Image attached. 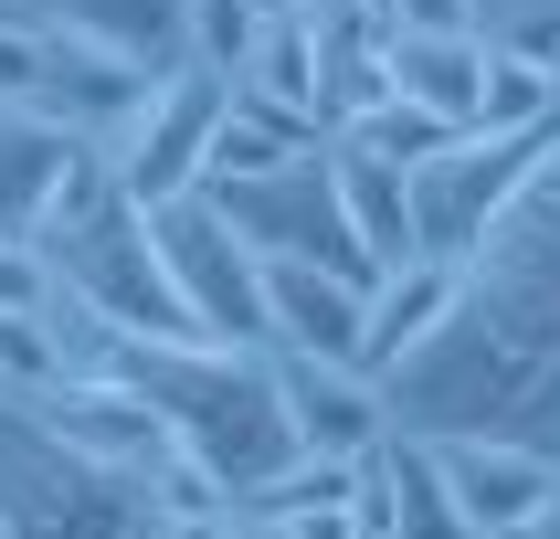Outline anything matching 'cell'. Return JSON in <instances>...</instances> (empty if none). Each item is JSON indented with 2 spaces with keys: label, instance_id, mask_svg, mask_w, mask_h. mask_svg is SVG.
Here are the masks:
<instances>
[{
  "label": "cell",
  "instance_id": "1",
  "mask_svg": "<svg viewBox=\"0 0 560 539\" xmlns=\"http://www.w3.org/2000/svg\"><path fill=\"white\" fill-rule=\"evenodd\" d=\"M381 402L392 434H518L560 455V254L487 233L444 328L381 380Z\"/></svg>",
  "mask_w": 560,
  "mask_h": 539
},
{
  "label": "cell",
  "instance_id": "2",
  "mask_svg": "<svg viewBox=\"0 0 560 539\" xmlns=\"http://www.w3.org/2000/svg\"><path fill=\"white\" fill-rule=\"evenodd\" d=\"M117 371L159 402L170 444H190V455H201V466H212L233 497H244L254 476H276L285 455H296L265 349H222V339H127Z\"/></svg>",
  "mask_w": 560,
  "mask_h": 539
},
{
  "label": "cell",
  "instance_id": "3",
  "mask_svg": "<svg viewBox=\"0 0 560 539\" xmlns=\"http://www.w3.org/2000/svg\"><path fill=\"white\" fill-rule=\"evenodd\" d=\"M149 497L138 476L85 466L74 444L32 423V402H0V529L11 539H138Z\"/></svg>",
  "mask_w": 560,
  "mask_h": 539
},
{
  "label": "cell",
  "instance_id": "4",
  "mask_svg": "<svg viewBox=\"0 0 560 539\" xmlns=\"http://www.w3.org/2000/svg\"><path fill=\"white\" fill-rule=\"evenodd\" d=\"M32 244H43V265H54L85 307L117 317L127 339H190L180 296H170V265H159V233H149V212H138L127 190H106L95 212L54 222V233H32Z\"/></svg>",
  "mask_w": 560,
  "mask_h": 539
},
{
  "label": "cell",
  "instance_id": "5",
  "mask_svg": "<svg viewBox=\"0 0 560 539\" xmlns=\"http://www.w3.org/2000/svg\"><path fill=\"white\" fill-rule=\"evenodd\" d=\"M560 159V117L550 127H466L412 169V254H476L498 233V212L518 201L529 169Z\"/></svg>",
  "mask_w": 560,
  "mask_h": 539
},
{
  "label": "cell",
  "instance_id": "6",
  "mask_svg": "<svg viewBox=\"0 0 560 539\" xmlns=\"http://www.w3.org/2000/svg\"><path fill=\"white\" fill-rule=\"evenodd\" d=\"M149 233H159V265H170V296H180L190 339L265 349V265H254V244L222 222L212 190H180V201H159Z\"/></svg>",
  "mask_w": 560,
  "mask_h": 539
},
{
  "label": "cell",
  "instance_id": "7",
  "mask_svg": "<svg viewBox=\"0 0 560 539\" xmlns=\"http://www.w3.org/2000/svg\"><path fill=\"white\" fill-rule=\"evenodd\" d=\"M222 106H233V74L201 54H180L170 74H159L149 95H138V117L117 127V190L138 201V212H159V201H180V190H201V149H212Z\"/></svg>",
  "mask_w": 560,
  "mask_h": 539
},
{
  "label": "cell",
  "instance_id": "8",
  "mask_svg": "<svg viewBox=\"0 0 560 539\" xmlns=\"http://www.w3.org/2000/svg\"><path fill=\"white\" fill-rule=\"evenodd\" d=\"M212 201H222V222H233L254 254H307V265H339V276H360V285L381 276L371 254H360V233H349V212H339L328 149L285 159V169H265V180H233V190H212Z\"/></svg>",
  "mask_w": 560,
  "mask_h": 539
},
{
  "label": "cell",
  "instance_id": "9",
  "mask_svg": "<svg viewBox=\"0 0 560 539\" xmlns=\"http://www.w3.org/2000/svg\"><path fill=\"white\" fill-rule=\"evenodd\" d=\"M170 74V63H159ZM138 54H117V43H85V32L63 22H32V117L74 127V138H95V149H117V127L138 117V95L159 85Z\"/></svg>",
  "mask_w": 560,
  "mask_h": 539
},
{
  "label": "cell",
  "instance_id": "10",
  "mask_svg": "<svg viewBox=\"0 0 560 539\" xmlns=\"http://www.w3.org/2000/svg\"><path fill=\"white\" fill-rule=\"evenodd\" d=\"M423 455H434L444 497H455V518L476 539H518L560 497V455H539L518 434H423Z\"/></svg>",
  "mask_w": 560,
  "mask_h": 539
},
{
  "label": "cell",
  "instance_id": "11",
  "mask_svg": "<svg viewBox=\"0 0 560 539\" xmlns=\"http://www.w3.org/2000/svg\"><path fill=\"white\" fill-rule=\"evenodd\" d=\"M265 371H276V402H285V434L307 455H371L392 434V402L360 360H317V349H276L265 339Z\"/></svg>",
  "mask_w": 560,
  "mask_h": 539
},
{
  "label": "cell",
  "instance_id": "12",
  "mask_svg": "<svg viewBox=\"0 0 560 539\" xmlns=\"http://www.w3.org/2000/svg\"><path fill=\"white\" fill-rule=\"evenodd\" d=\"M32 423H43L54 444H74L85 466H106V476H149V455L170 444L159 402H149L127 371H95V380H54V391H32Z\"/></svg>",
  "mask_w": 560,
  "mask_h": 539
},
{
  "label": "cell",
  "instance_id": "13",
  "mask_svg": "<svg viewBox=\"0 0 560 539\" xmlns=\"http://www.w3.org/2000/svg\"><path fill=\"white\" fill-rule=\"evenodd\" d=\"M265 265V339L276 349H317V360H360V307L371 285L307 254H254Z\"/></svg>",
  "mask_w": 560,
  "mask_h": 539
},
{
  "label": "cell",
  "instance_id": "14",
  "mask_svg": "<svg viewBox=\"0 0 560 539\" xmlns=\"http://www.w3.org/2000/svg\"><path fill=\"white\" fill-rule=\"evenodd\" d=\"M455 285H466V254H402V265H381V276H371V307H360V371L392 380L412 349L444 328Z\"/></svg>",
  "mask_w": 560,
  "mask_h": 539
},
{
  "label": "cell",
  "instance_id": "15",
  "mask_svg": "<svg viewBox=\"0 0 560 539\" xmlns=\"http://www.w3.org/2000/svg\"><path fill=\"white\" fill-rule=\"evenodd\" d=\"M381 63H392V95L423 106L444 127H476V95H487V43L466 22H392L381 32Z\"/></svg>",
  "mask_w": 560,
  "mask_h": 539
},
{
  "label": "cell",
  "instance_id": "16",
  "mask_svg": "<svg viewBox=\"0 0 560 539\" xmlns=\"http://www.w3.org/2000/svg\"><path fill=\"white\" fill-rule=\"evenodd\" d=\"M74 127L54 117H32V106H0V233H43V212H54V180L74 169Z\"/></svg>",
  "mask_w": 560,
  "mask_h": 539
},
{
  "label": "cell",
  "instance_id": "17",
  "mask_svg": "<svg viewBox=\"0 0 560 539\" xmlns=\"http://www.w3.org/2000/svg\"><path fill=\"white\" fill-rule=\"evenodd\" d=\"M328 180H339V212H349V233H360V254H371V265H402L412 254V169L371 159L360 138H328Z\"/></svg>",
  "mask_w": 560,
  "mask_h": 539
},
{
  "label": "cell",
  "instance_id": "18",
  "mask_svg": "<svg viewBox=\"0 0 560 539\" xmlns=\"http://www.w3.org/2000/svg\"><path fill=\"white\" fill-rule=\"evenodd\" d=\"M22 11L85 32V43H117V54H138L149 74L190 54V0H22Z\"/></svg>",
  "mask_w": 560,
  "mask_h": 539
},
{
  "label": "cell",
  "instance_id": "19",
  "mask_svg": "<svg viewBox=\"0 0 560 539\" xmlns=\"http://www.w3.org/2000/svg\"><path fill=\"white\" fill-rule=\"evenodd\" d=\"M233 95H276V106L317 117V32H307V11L296 22H254L244 63H233Z\"/></svg>",
  "mask_w": 560,
  "mask_h": 539
},
{
  "label": "cell",
  "instance_id": "20",
  "mask_svg": "<svg viewBox=\"0 0 560 539\" xmlns=\"http://www.w3.org/2000/svg\"><path fill=\"white\" fill-rule=\"evenodd\" d=\"M466 32L498 63H539V74H560V0H466Z\"/></svg>",
  "mask_w": 560,
  "mask_h": 539
},
{
  "label": "cell",
  "instance_id": "21",
  "mask_svg": "<svg viewBox=\"0 0 560 539\" xmlns=\"http://www.w3.org/2000/svg\"><path fill=\"white\" fill-rule=\"evenodd\" d=\"M43 328H54V349H63V380H95V371H117V360H127V328L106 307H85L63 276L43 285Z\"/></svg>",
  "mask_w": 560,
  "mask_h": 539
},
{
  "label": "cell",
  "instance_id": "22",
  "mask_svg": "<svg viewBox=\"0 0 560 539\" xmlns=\"http://www.w3.org/2000/svg\"><path fill=\"white\" fill-rule=\"evenodd\" d=\"M138 497L149 507H170V518H233V487H222L190 444H159L149 455V476H138Z\"/></svg>",
  "mask_w": 560,
  "mask_h": 539
},
{
  "label": "cell",
  "instance_id": "23",
  "mask_svg": "<svg viewBox=\"0 0 560 539\" xmlns=\"http://www.w3.org/2000/svg\"><path fill=\"white\" fill-rule=\"evenodd\" d=\"M392 539H476L466 518H455V497H444L423 434H402V507H392Z\"/></svg>",
  "mask_w": 560,
  "mask_h": 539
},
{
  "label": "cell",
  "instance_id": "24",
  "mask_svg": "<svg viewBox=\"0 0 560 539\" xmlns=\"http://www.w3.org/2000/svg\"><path fill=\"white\" fill-rule=\"evenodd\" d=\"M339 138H360V149L392 159V169H423V159H434L444 138H466V127H444V117H423V106H402V95H392V106H371V117L339 127Z\"/></svg>",
  "mask_w": 560,
  "mask_h": 539
},
{
  "label": "cell",
  "instance_id": "25",
  "mask_svg": "<svg viewBox=\"0 0 560 539\" xmlns=\"http://www.w3.org/2000/svg\"><path fill=\"white\" fill-rule=\"evenodd\" d=\"M498 233H508V244H539V254H560V159L518 180V201L498 212Z\"/></svg>",
  "mask_w": 560,
  "mask_h": 539
},
{
  "label": "cell",
  "instance_id": "26",
  "mask_svg": "<svg viewBox=\"0 0 560 539\" xmlns=\"http://www.w3.org/2000/svg\"><path fill=\"white\" fill-rule=\"evenodd\" d=\"M244 43H254V11H244V0H190V54H201V63H222V74H233V63H244Z\"/></svg>",
  "mask_w": 560,
  "mask_h": 539
},
{
  "label": "cell",
  "instance_id": "27",
  "mask_svg": "<svg viewBox=\"0 0 560 539\" xmlns=\"http://www.w3.org/2000/svg\"><path fill=\"white\" fill-rule=\"evenodd\" d=\"M43 285H54V265H43V244H22V233H0V317L43 307Z\"/></svg>",
  "mask_w": 560,
  "mask_h": 539
},
{
  "label": "cell",
  "instance_id": "28",
  "mask_svg": "<svg viewBox=\"0 0 560 539\" xmlns=\"http://www.w3.org/2000/svg\"><path fill=\"white\" fill-rule=\"evenodd\" d=\"M0 106H32V22L0 32Z\"/></svg>",
  "mask_w": 560,
  "mask_h": 539
},
{
  "label": "cell",
  "instance_id": "29",
  "mask_svg": "<svg viewBox=\"0 0 560 539\" xmlns=\"http://www.w3.org/2000/svg\"><path fill=\"white\" fill-rule=\"evenodd\" d=\"M285 539H360L349 507H307V518H285Z\"/></svg>",
  "mask_w": 560,
  "mask_h": 539
},
{
  "label": "cell",
  "instance_id": "30",
  "mask_svg": "<svg viewBox=\"0 0 560 539\" xmlns=\"http://www.w3.org/2000/svg\"><path fill=\"white\" fill-rule=\"evenodd\" d=\"M222 518H170V507H149V518H138V539H212Z\"/></svg>",
  "mask_w": 560,
  "mask_h": 539
},
{
  "label": "cell",
  "instance_id": "31",
  "mask_svg": "<svg viewBox=\"0 0 560 539\" xmlns=\"http://www.w3.org/2000/svg\"><path fill=\"white\" fill-rule=\"evenodd\" d=\"M212 539H285V518H254V507H233V518H222Z\"/></svg>",
  "mask_w": 560,
  "mask_h": 539
},
{
  "label": "cell",
  "instance_id": "32",
  "mask_svg": "<svg viewBox=\"0 0 560 539\" xmlns=\"http://www.w3.org/2000/svg\"><path fill=\"white\" fill-rule=\"evenodd\" d=\"M392 22H466V0H392Z\"/></svg>",
  "mask_w": 560,
  "mask_h": 539
},
{
  "label": "cell",
  "instance_id": "33",
  "mask_svg": "<svg viewBox=\"0 0 560 539\" xmlns=\"http://www.w3.org/2000/svg\"><path fill=\"white\" fill-rule=\"evenodd\" d=\"M254 22H296V11H317V0H244Z\"/></svg>",
  "mask_w": 560,
  "mask_h": 539
},
{
  "label": "cell",
  "instance_id": "34",
  "mask_svg": "<svg viewBox=\"0 0 560 539\" xmlns=\"http://www.w3.org/2000/svg\"><path fill=\"white\" fill-rule=\"evenodd\" d=\"M518 539H560V497L539 507V518H529V529H518Z\"/></svg>",
  "mask_w": 560,
  "mask_h": 539
},
{
  "label": "cell",
  "instance_id": "35",
  "mask_svg": "<svg viewBox=\"0 0 560 539\" xmlns=\"http://www.w3.org/2000/svg\"><path fill=\"white\" fill-rule=\"evenodd\" d=\"M11 22H32V11H22V0H0V32H11Z\"/></svg>",
  "mask_w": 560,
  "mask_h": 539
},
{
  "label": "cell",
  "instance_id": "36",
  "mask_svg": "<svg viewBox=\"0 0 560 539\" xmlns=\"http://www.w3.org/2000/svg\"><path fill=\"white\" fill-rule=\"evenodd\" d=\"M360 11H381V22H392V0H360Z\"/></svg>",
  "mask_w": 560,
  "mask_h": 539
},
{
  "label": "cell",
  "instance_id": "37",
  "mask_svg": "<svg viewBox=\"0 0 560 539\" xmlns=\"http://www.w3.org/2000/svg\"><path fill=\"white\" fill-rule=\"evenodd\" d=\"M0 402H11V391H0Z\"/></svg>",
  "mask_w": 560,
  "mask_h": 539
},
{
  "label": "cell",
  "instance_id": "38",
  "mask_svg": "<svg viewBox=\"0 0 560 539\" xmlns=\"http://www.w3.org/2000/svg\"><path fill=\"white\" fill-rule=\"evenodd\" d=\"M360 539H371V529H360Z\"/></svg>",
  "mask_w": 560,
  "mask_h": 539
},
{
  "label": "cell",
  "instance_id": "39",
  "mask_svg": "<svg viewBox=\"0 0 560 539\" xmlns=\"http://www.w3.org/2000/svg\"><path fill=\"white\" fill-rule=\"evenodd\" d=\"M0 539H11V529H0Z\"/></svg>",
  "mask_w": 560,
  "mask_h": 539
}]
</instances>
